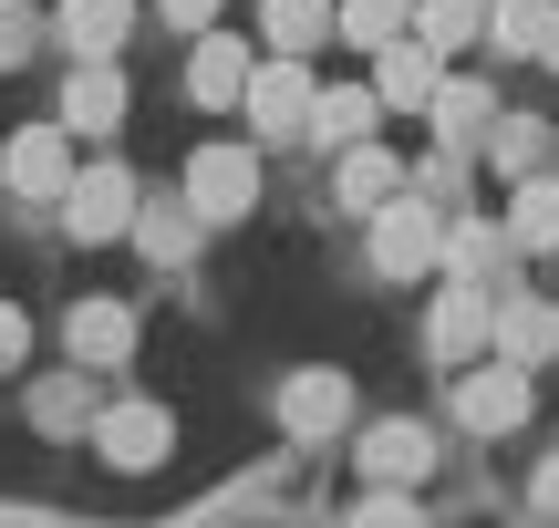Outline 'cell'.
Masks as SVG:
<instances>
[{"label":"cell","instance_id":"cell-1","mask_svg":"<svg viewBox=\"0 0 559 528\" xmlns=\"http://www.w3.org/2000/svg\"><path fill=\"white\" fill-rule=\"evenodd\" d=\"M135 197H145V187H135V166H115V156H73V177H62V239H83V249H94V239H124V228H135Z\"/></svg>","mask_w":559,"mask_h":528},{"label":"cell","instance_id":"cell-2","mask_svg":"<svg viewBox=\"0 0 559 528\" xmlns=\"http://www.w3.org/2000/svg\"><path fill=\"white\" fill-rule=\"evenodd\" d=\"M311 94H321L311 52H260V73H249L239 115L260 124V145H290V135H311Z\"/></svg>","mask_w":559,"mask_h":528},{"label":"cell","instance_id":"cell-3","mask_svg":"<svg viewBox=\"0 0 559 528\" xmlns=\"http://www.w3.org/2000/svg\"><path fill=\"white\" fill-rule=\"evenodd\" d=\"M436 249H445V218H436V197L404 177L394 197L373 207V260L394 269V280H425V269H436Z\"/></svg>","mask_w":559,"mask_h":528},{"label":"cell","instance_id":"cell-4","mask_svg":"<svg viewBox=\"0 0 559 528\" xmlns=\"http://www.w3.org/2000/svg\"><path fill=\"white\" fill-rule=\"evenodd\" d=\"M187 207H198L207 228H239L249 207H260V145H198V156H187Z\"/></svg>","mask_w":559,"mask_h":528},{"label":"cell","instance_id":"cell-5","mask_svg":"<svg viewBox=\"0 0 559 528\" xmlns=\"http://www.w3.org/2000/svg\"><path fill=\"white\" fill-rule=\"evenodd\" d=\"M456 425L466 435H519L528 425V363H466V384H456Z\"/></svg>","mask_w":559,"mask_h":528},{"label":"cell","instance_id":"cell-6","mask_svg":"<svg viewBox=\"0 0 559 528\" xmlns=\"http://www.w3.org/2000/svg\"><path fill=\"white\" fill-rule=\"evenodd\" d=\"M249 73H260V41L218 32V21L187 41V104H207V115H228V104L249 94Z\"/></svg>","mask_w":559,"mask_h":528},{"label":"cell","instance_id":"cell-7","mask_svg":"<svg viewBox=\"0 0 559 528\" xmlns=\"http://www.w3.org/2000/svg\"><path fill=\"white\" fill-rule=\"evenodd\" d=\"M94 446H104V467L145 477V467L177 456V415H166V405H104V415H94Z\"/></svg>","mask_w":559,"mask_h":528},{"label":"cell","instance_id":"cell-8","mask_svg":"<svg viewBox=\"0 0 559 528\" xmlns=\"http://www.w3.org/2000/svg\"><path fill=\"white\" fill-rule=\"evenodd\" d=\"M362 62H373V104H383V115H425V104H436V73H445L436 41L394 32L383 52H362Z\"/></svg>","mask_w":559,"mask_h":528},{"label":"cell","instance_id":"cell-9","mask_svg":"<svg viewBox=\"0 0 559 528\" xmlns=\"http://www.w3.org/2000/svg\"><path fill=\"white\" fill-rule=\"evenodd\" d=\"M0 177H11V197H62V177H73V124H21V135L0 145Z\"/></svg>","mask_w":559,"mask_h":528},{"label":"cell","instance_id":"cell-10","mask_svg":"<svg viewBox=\"0 0 559 528\" xmlns=\"http://www.w3.org/2000/svg\"><path fill=\"white\" fill-rule=\"evenodd\" d=\"M487 332H498V301H487L477 280H456V290L436 301V322H425V343H436V363H477Z\"/></svg>","mask_w":559,"mask_h":528},{"label":"cell","instance_id":"cell-11","mask_svg":"<svg viewBox=\"0 0 559 528\" xmlns=\"http://www.w3.org/2000/svg\"><path fill=\"white\" fill-rule=\"evenodd\" d=\"M62 124H73V135H115V124H124V73H115V52H94L83 73H62Z\"/></svg>","mask_w":559,"mask_h":528},{"label":"cell","instance_id":"cell-12","mask_svg":"<svg viewBox=\"0 0 559 528\" xmlns=\"http://www.w3.org/2000/svg\"><path fill=\"white\" fill-rule=\"evenodd\" d=\"M425 467H436V435L425 425H404V415L394 425H362V477H373V488H415Z\"/></svg>","mask_w":559,"mask_h":528},{"label":"cell","instance_id":"cell-13","mask_svg":"<svg viewBox=\"0 0 559 528\" xmlns=\"http://www.w3.org/2000/svg\"><path fill=\"white\" fill-rule=\"evenodd\" d=\"M425 115H436V135L466 156V145L498 124V94H487V73H436V104H425Z\"/></svg>","mask_w":559,"mask_h":528},{"label":"cell","instance_id":"cell-14","mask_svg":"<svg viewBox=\"0 0 559 528\" xmlns=\"http://www.w3.org/2000/svg\"><path fill=\"white\" fill-rule=\"evenodd\" d=\"M373 115H383L373 83H321V94H311V145H321V156H342V145L373 135Z\"/></svg>","mask_w":559,"mask_h":528},{"label":"cell","instance_id":"cell-15","mask_svg":"<svg viewBox=\"0 0 559 528\" xmlns=\"http://www.w3.org/2000/svg\"><path fill=\"white\" fill-rule=\"evenodd\" d=\"M62 343H73L83 373H104V363H124V352H135V311H124V301H83L73 322H62Z\"/></svg>","mask_w":559,"mask_h":528},{"label":"cell","instance_id":"cell-16","mask_svg":"<svg viewBox=\"0 0 559 528\" xmlns=\"http://www.w3.org/2000/svg\"><path fill=\"white\" fill-rule=\"evenodd\" d=\"M436 269H456V280H498L508 269V218H445V249H436Z\"/></svg>","mask_w":559,"mask_h":528},{"label":"cell","instance_id":"cell-17","mask_svg":"<svg viewBox=\"0 0 559 528\" xmlns=\"http://www.w3.org/2000/svg\"><path fill=\"white\" fill-rule=\"evenodd\" d=\"M124 32H135V0H62V11H52V41H62V52H83V62L115 52Z\"/></svg>","mask_w":559,"mask_h":528},{"label":"cell","instance_id":"cell-18","mask_svg":"<svg viewBox=\"0 0 559 528\" xmlns=\"http://www.w3.org/2000/svg\"><path fill=\"white\" fill-rule=\"evenodd\" d=\"M342 415H353V384H342V373H290V384H280V425L290 435H332Z\"/></svg>","mask_w":559,"mask_h":528},{"label":"cell","instance_id":"cell-19","mask_svg":"<svg viewBox=\"0 0 559 528\" xmlns=\"http://www.w3.org/2000/svg\"><path fill=\"white\" fill-rule=\"evenodd\" d=\"M508 249H528V260H559V177H519V207H508Z\"/></svg>","mask_w":559,"mask_h":528},{"label":"cell","instance_id":"cell-20","mask_svg":"<svg viewBox=\"0 0 559 528\" xmlns=\"http://www.w3.org/2000/svg\"><path fill=\"white\" fill-rule=\"evenodd\" d=\"M549 156H559V124H539V115H498L487 124V166H498V177H539Z\"/></svg>","mask_w":559,"mask_h":528},{"label":"cell","instance_id":"cell-21","mask_svg":"<svg viewBox=\"0 0 559 528\" xmlns=\"http://www.w3.org/2000/svg\"><path fill=\"white\" fill-rule=\"evenodd\" d=\"M94 384H83V373H41V384H32V425L41 435H94Z\"/></svg>","mask_w":559,"mask_h":528},{"label":"cell","instance_id":"cell-22","mask_svg":"<svg viewBox=\"0 0 559 528\" xmlns=\"http://www.w3.org/2000/svg\"><path fill=\"white\" fill-rule=\"evenodd\" d=\"M394 32H415V0H332V41L353 52H383Z\"/></svg>","mask_w":559,"mask_h":528},{"label":"cell","instance_id":"cell-23","mask_svg":"<svg viewBox=\"0 0 559 528\" xmlns=\"http://www.w3.org/2000/svg\"><path fill=\"white\" fill-rule=\"evenodd\" d=\"M394 187H404V156H383L373 135H362V145H342V207H362V218H373Z\"/></svg>","mask_w":559,"mask_h":528},{"label":"cell","instance_id":"cell-24","mask_svg":"<svg viewBox=\"0 0 559 528\" xmlns=\"http://www.w3.org/2000/svg\"><path fill=\"white\" fill-rule=\"evenodd\" d=\"M260 41L270 52H321L332 41V0H260Z\"/></svg>","mask_w":559,"mask_h":528},{"label":"cell","instance_id":"cell-25","mask_svg":"<svg viewBox=\"0 0 559 528\" xmlns=\"http://www.w3.org/2000/svg\"><path fill=\"white\" fill-rule=\"evenodd\" d=\"M487 343H498L508 363H549V352H559V311H549V301H508Z\"/></svg>","mask_w":559,"mask_h":528},{"label":"cell","instance_id":"cell-26","mask_svg":"<svg viewBox=\"0 0 559 528\" xmlns=\"http://www.w3.org/2000/svg\"><path fill=\"white\" fill-rule=\"evenodd\" d=\"M549 21H559V0H487V41H498V52H519V62H539Z\"/></svg>","mask_w":559,"mask_h":528},{"label":"cell","instance_id":"cell-27","mask_svg":"<svg viewBox=\"0 0 559 528\" xmlns=\"http://www.w3.org/2000/svg\"><path fill=\"white\" fill-rule=\"evenodd\" d=\"M415 41H436L456 62L466 41H487V0H415Z\"/></svg>","mask_w":559,"mask_h":528},{"label":"cell","instance_id":"cell-28","mask_svg":"<svg viewBox=\"0 0 559 528\" xmlns=\"http://www.w3.org/2000/svg\"><path fill=\"white\" fill-rule=\"evenodd\" d=\"M198 228H207V218H198L187 197H177V207H145V197H135V228H124V239L156 249V260H187V249H198Z\"/></svg>","mask_w":559,"mask_h":528},{"label":"cell","instance_id":"cell-29","mask_svg":"<svg viewBox=\"0 0 559 528\" xmlns=\"http://www.w3.org/2000/svg\"><path fill=\"white\" fill-rule=\"evenodd\" d=\"M32 32H41V21H32V0H0V62H21V52H32Z\"/></svg>","mask_w":559,"mask_h":528},{"label":"cell","instance_id":"cell-30","mask_svg":"<svg viewBox=\"0 0 559 528\" xmlns=\"http://www.w3.org/2000/svg\"><path fill=\"white\" fill-rule=\"evenodd\" d=\"M21 352H32V322H21V301H0V373H11Z\"/></svg>","mask_w":559,"mask_h":528},{"label":"cell","instance_id":"cell-31","mask_svg":"<svg viewBox=\"0 0 559 528\" xmlns=\"http://www.w3.org/2000/svg\"><path fill=\"white\" fill-rule=\"evenodd\" d=\"M156 11H166V21H177V32H207V21H218V11H228V0H156Z\"/></svg>","mask_w":559,"mask_h":528},{"label":"cell","instance_id":"cell-32","mask_svg":"<svg viewBox=\"0 0 559 528\" xmlns=\"http://www.w3.org/2000/svg\"><path fill=\"white\" fill-rule=\"evenodd\" d=\"M539 62H549V73H559V21H549V41H539Z\"/></svg>","mask_w":559,"mask_h":528}]
</instances>
